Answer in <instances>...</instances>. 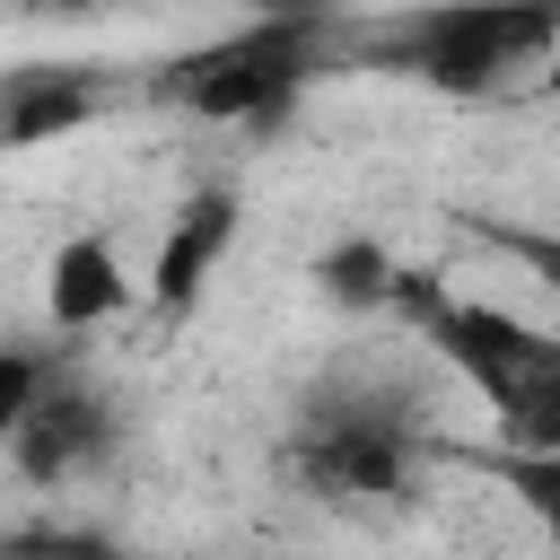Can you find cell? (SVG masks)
<instances>
[{"mask_svg":"<svg viewBox=\"0 0 560 560\" xmlns=\"http://www.w3.org/2000/svg\"><path fill=\"white\" fill-rule=\"evenodd\" d=\"M96 114V79L88 70H26L0 88V140L9 149H35V140H61Z\"/></svg>","mask_w":560,"mask_h":560,"instance_id":"ba28073f","label":"cell"},{"mask_svg":"<svg viewBox=\"0 0 560 560\" xmlns=\"http://www.w3.org/2000/svg\"><path fill=\"white\" fill-rule=\"evenodd\" d=\"M306 61H315V18H254V26L219 35L210 52L175 61V96L192 114H210V122H245V114L289 105Z\"/></svg>","mask_w":560,"mask_h":560,"instance_id":"7a4b0ae2","label":"cell"},{"mask_svg":"<svg viewBox=\"0 0 560 560\" xmlns=\"http://www.w3.org/2000/svg\"><path fill=\"white\" fill-rule=\"evenodd\" d=\"M44 385H52V376H44V359H35L26 341H0V446H9V438H18V420L44 402Z\"/></svg>","mask_w":560,"mask_h":560,"instance_id":"30bf717a","label":"cell"},{"mask_svg":"<svg viewBox=\"0 0 560 560\" xmlns=\"http://www.w3.org/2000/svg\"><path fill=\"white\" fill-rule=\"evenodd\" d=\"M402 464H411L402 429H385V420H368V411L315 420V438H306L315 490H341V499H394V490H402Z\"/></svg>","mask_w":560,"mask_h":560,"instance_id":"5b68a950","label":"cell"},{"mask_svg":"<svg viewBox=\"0 0 560 560\" xmlns=\"http://www.w3.org/2000/svg\"><path fill=\"white\" fill-rule=\"evenodd\" d=\"M332 0H254V18H324Z\"/></svg>","mask_w":560,"mask_h":560,"instance_id":"8fae6325","label":"cell"},{"mask_svg":"<svg viewBox=\"0 0 560 560\" xmlns=\"http://www.w3.org/2000/svg\"><path fill=\"white\" fill-rule=\"evenodd\" d=\"M236 228H245L236 192H192V201L166 219V236H158V254H149V280H140V298H149L158 315H192V306H201V289L219 280V262L236 254Z\"/></svg>","mask_w":560,"mask_h":560,"instance_id":"277c9868","label":"cell"},{"mask_svg":"<svg viewBox=\"0 0 560 560\" xmlns=\"http://www.w3.org/2000/svg\"><path fill=\"white\" fill-rule=\"evenodd\" d=\"M114 438V420H105V402H88V394H52L44 385V402L18 420V438H9V455L26 464V472H79L96 446Z\"/></svg>","mask_w":560,"mask_h":560,"instance_id":"52a82bcc","label":"cell"},{"mask_svg":"<svg viewBox=\"0 0 560 560\" xmlns=\"http://www.w3.org/2000/svg\"><path fill=\"white\" fill-rule=\"evenodd\" d=\"M61 9H96V0H61Z\"/></svg>","mask_w":560,"mask_h":560,"instance_id":"7c38bea8","label":"cell"},{"mask_svg":"<svg viewBox=\"0 0 560 560\" xmlns=\"http://www.w3.org/2000/svg\"><path fill=\"white\" fill-rule=\"evenodd\" d=\"M560 35L551 0H446L402 26V61L446 96H490L516 70H534Z\"/></svg>","mask_w":560,"mask_h":560,"instance_id":"6da1fadb","label":"cell"},{"mask_svg":"<svg viewBox=\"0 0 560 560\" xmlns=\"http://www.w3.org/2000/svg\"><path fill=\"white\" fill-rule=\"evenodd\" d=\"M429 332H438V350H446L481 394H499L508 411H534V394L551 385V341H542L534 324H516V315L481 306V298L429 306Z\"/></svg>","mask_w":560,"mask_h":560,"instance_id":"3957f363","label":"cell"},{"mask_svg":"<svg viewBox=\"0 0 560 560\" xmlns=\"http://www.w3.org/2000/svg\"><path fill=\"white\" fill-rule=\"evenodd\" d=\"M131 298H140V280L122 271L114 236H61V245H52V262H44V315H52L61 332H96V324H114Z\"/></svg>","mask_w":560,"mask_h":560,"instance_id":"8992f818","label":"cell"},{"mask_svg":"<svg viewBox=\"0 0 560 560\" xmlns=\"http://www.w3.org/2000/svg\"><path fill=\"white\" fill-rule=\"evenodd\" d=\"M315 280H324V298H341V306H385V298L402 289V271H394V254H385L376 236H341V245L315 262Z\"/></svg>","mask_w":560,"mask_h":560,"instance_id":"9c48e42d","label":"cell"}]
</instances>
